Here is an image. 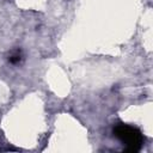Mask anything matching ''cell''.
<instances>
[{
	"label": "cell",
	"mask_w": 153,
	"mask_h": 153,
	"mask_svg": "<svg viewBox=\"0 0 153 153\" xmlns=\"http://www.w3.org/2000/svg\"><path fill=\"white\" fill-rule=\"evenodd\" d=\"M114 135L126 145V151L139 152L143 145V135L136 127L120 123L114 127Z\"/></svg>",
	"instance_id": "cell-1"
},
{
	"label": "cell",
	"mask_w": 153,
	"mask_h": 153,
	"mask_svg": "<svg viewBox=\"0 0 153 153\" xmlns=\"http://www.w3.org/2000/svg\"><path fill=\"white\" fill-rule=\"evenodd\" d=\"M20 60H22V55H20V51H19V50H13V51L10 54V56H8V61H10L11 63H13V65L18 63Z\"/></svg>",
	"instance_id": "cell-2"
}]
</instances>
